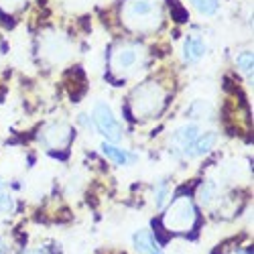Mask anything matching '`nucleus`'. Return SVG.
I'll use <instances>...</instances> for the list:
<instances>
[{
  "label": "nucleus",
  "instance_id": "obj_1",
  "mask_svg": "<svg viewBox=\"0 0 254 254\" xmlns=\"http://www.w3.org/2000/svg\"><path fill=\"white\" fill-rule=\"evenodd\" d=\"M122 25L132 33H153L163 23V8L159 0H124L120 6Z\"/></svg>",
  "mask_w": 254,
  "mask_h": 254
},
{
  "label": "nucleus",
  "instance_id": "obj_2",
  "mask_svg": "<svg viewBox=\"0 0 254 254\" xmlns=\"http://www.w3.org/2000/svg\"><path fill=\"white\" fill-rule=\"evenodd\" d=\"M146 49L140 43H132V41H120L110 51V71L118 79L134 77L140 69L146 67Z\"/></svg>",
  "mask_w": 254,
  "mask_h": 254
},
{
  "label": "nucleus",
  "instance_id": "obj_3",
  "mask_svg": "<svg viewBox=\"0 0 254 254\" xmlns=\"http://www.w3.org/2000/svg\"><path fill=\"white\" fill-rule=\"evenodd\" d=\"M167 104V90L159 81H142L130 94V110L134 118L146 120L161 114Z\"/></svg>",
  "mask_w": 254,
  "mask_h": 254
},
{
  "label": "nucleus",
  "instance_id": "obj_4",
  "mask_svg": "<svg viewBox=\"0 0 254 254\" xmlns=\"http://www.w3.org/2000/svg\"><path fill=\"white\" fill-rule=\"evenodd\" d=\"M197 222V211L195 205L189 197H179L175 199L169 209L163 216V226L169 232H175V234H183V232H189Z\"/></svg>",
  "mask_w": 254,
  "mask_h": 254
},
{
  "label": "nucleus",
  "instance_id": "obj_5",
  "mask_svg": "<svg viewBox=\"0 0 254 254\" xmlns=\"http://www.w3.org/2000/svg\"><path fill=\"white\" fill-rule=\"evenodd\" d=\"M92 120H94V126L98 128V132L104 134L108 140H112V142L122 140V126L116 120L112 108L106 102H98L94 106V118Z\"/></svg>",
  "mask_w": 254,
  "mask_h": 254
},
{
  "label": "nucleus",
  "instance_id": "obj_6",
  "mask_svg": "<svg viewBox=\"0 0 254 254\" xmlns=\"http://www.w3.org/2000/svg\"><path fill=\"white\" fill-rule=\"evenodd\" d=\"M73 138V130L67 122L63 120H55L49 122L47 126H43V130L39 132V142L45 146V149H65Z\"/></svg>",
  "mask_w": 254,
  "mask_h": 254
},
{
  "label": "nucleus",
  "instance_id": "obj_7",
  "mask_svg": "<svg viewBox=\"0 0 254 254\" xmlns=\"http://www.w3.org/2000/svg\"><path fill=\"white\" fill-rule=\"evenodd\" d=\"M41 51H43V55L51 63H63V61H67L71 57L73 45L65 35L49 33V35L43 37V41H41Z\"/></svg>",
  "mask_w": 254,
  "mask_h": 254
},
{
  "label": "nucleus",
  "instance_id": "obj_8",
  "mask_svg": "<svg viewBox=\"0 0 254 254\" xmlns=\"http://www.w3.org/2000/svg\"><path fill=\"white\" fill-rule=\"evenodd\" d=\"M132 242H134V248L140 254H163V248L157 242L155 234H153L151 230H146V228L136 232V234L132 236Z\"/></svg>",
  "mask_w": 254,
  "mask_h": 254
},
{
  "label": "nucleus",
  "instance_id": "obj_9",
  "mask_svg": "<svg viewBox=\"0 0 254 254\" xmlns=\"http://www.w3.org/2000/svg\"><path fill=\"white\" fill-rule=\"evenodd\" d=\"M199 136V128H197V124H185V126H179V128L173 132V144H175V149H179L183 155L185 151L195 142V138Z\"/></svg>",
  "mask_w": 254,
  "mask_h": 254
},
{
  "label": "nucleus",
  "instance_id": "obj_10",
  "mask_svg": "<svg viewBox=\"0 0 254 254\" xmlns=\"http://www.w3.org/2000/svg\"><path fill=\"white\" fill-rule=\"evenodd\" d=\"M216 142H218V134L216 132H205V134L197 136L195 142L185 151V157H189V159L203 157V155H207L211 149H214Z\"/></svg>",
  "mask_w": 254,
  "mask_h": 254
},
{
  "label": "nucleus",
  "instance_id": "obj_11",
  "mask_svg": "<svg viewBox=\"0 0 254 254\" xmlns=\"http://www.w3.org/2000/svg\"><path fill=\"white\" fill-rule=\"evenodd\" d=\"M203 55H205V43H203V39L201 37H195V35H189L183 41V59L189 61V63H195Z\"/></svg>",
  "mask_w": 254,
  "mask_h": 254
},
{
  "label": "nucleus",
  "instance_id": "obj_12",
  "mask_svg": "<svg viewBox=\"0 0 254 254\" xmlns=\"http://www.w3.org/2000/svg\"><path fill=\"white\" fill-rule=\"evenodd\" d=\"M102 153L108 157L112 163H116V165H130V163L136 161L134 155H130L128 151L120 149V146H114V144H110V142H104V144H102Z\"/></svg>",
  "mask_w": 254,
  "mask_h": 254
},
{
  "label": "nucleus",
  "instance_id": "obj_13",
  "mask_svg": "<svg viewBox=\"0 0 254 254\" xmlns=\"http://www.w3.org/2000/svg\"><path fill=\"white\" fill-rule=\"evenodd\" d=\"M218 197V187L214 181H203L197 189H195V199L199 205H209V203H214V199Z\"/></svg>",
  "mask_w": 254,
  "mask_h": 254
},
{
  "label": "nucleus",
  "instance_id": "obj_14",
  "mask_svg": "<svg viewBox=\"0 0 254 254\" xmlns=\"http://www.w3.org/2000/svg\"><path fill=\"white\" fill-rule=\"evenodd\" d=\"M187 116L197 118V120H209L214 118V106H211L207 100H195L187 110Z\"/></svg>",
  "mask_w": 254,
  "mask_h": 254
},
{
  "label": "nucleus",
  "instance_id": "obj_15",
  "mask_svg": "<svg viewBox=\"0 0 254 254\" xmlns=\"http://www.w3.org/2000/svg\"><path fill=\"white\" fill-rule=\"evenodd\" d=\"M14 207V199H12V193L6 185V181L0 177V211H10Z\"/></svg>",
  "mask_w": 254,
  "mask_h": 254
},
{
  "label": "nucleus",
  "instance_id": "obj_16",
  "mask_svg": "<svg viewBox=\"0 0 254 254\" xmlns=\"http://www.w3.org/2000/svg\"><path fill=\"white\" fill-rule=\"evenodd\" d=\"M169 191H171V187H169L167 181H159V183L153 187V195H155V205H157V207H163V203H165L167 197H169Z\"/></svg>",
  "mask_w": 254,
  "mask_h": 254
},
{
  "label": "nucleus",
  "instance_id": "obj_17",
  "mask_svg": "<svg viewBox=\"0 0 254 254\" xmlns=\"http://www.w3.org/2000/svg\"><path fill=\"white\" fill-rule=\"evenodd\" d=\"M189 2H191L205 16L216 14V10H218V0H189Z\"/></svg>",
  "mask_w": 254,
  "mask_h": 254
},
{
  "label": "nucleus",
  "instance_id": "obj_18",
  "mask_svg": "<svg viewBox=\"0 0 254 254\" xmlns=\"http://www.w3.org/2000/svg\"><path fill=\"white\" fill-rule=\"evenodd\" d=\"M236 65H238V69H240L244 75H250V77H252V53H250V51H242V53L236 57Z\"/></svg>",
  "mask_w": 254,
  "mask_h": 254
},
{
  "label": "nucleus",
  "instance_id": "obj_19",
  "mask_svg": "<svg viewBox=\"0 0 254 254\" xmlns=\"http://www.w3.org/2000/svg\"><path fill=\"white\" fill-rule=\"evenodd\" d=\"M27 0H0V8L4 12H16L25 6Z\"/></svg>",
  "mask_w": 254,
  "mask_h": 254
},
{
  "label": "nucleus",
  "instance_id": "obj_20",
  "mask_svg": "<svg viewBox=\"0 0 254 254\" xmlns=\"http://www.w3.org/2000/svg\"><path fill=\"white\" fill-rule=\"evenodd\" d=\"M79 122H81L83 126H88V128H94V120H90L86 114H79Z\"/></svg>",
  "mask_w": 254,
  "mask_h": 254
},
{
  "label": "nucleus",
  "instance_id": "obj_21",
  "mask_svg": "<svg viewBox=\"0 0 254 254\" xmlns=\"http://www.w3.org/2000/svg\"><path fill=\"white\" fill-rule=\"evenodd\" d=\"M0 254H6V244L2 238H0Z\"/></svg>",
  "mask_w": 254,
  "mask_h": 254
},
{
  "label": "nucleus",
  "instance_id": "obj_22",
  "mask_svg": "<svg viewBox=\"0 0 254 254\" xmlns=\"http://www.w3.org/2000/svg\"><path fill=\"white\" fill-rule=\"evenodd\" d=\"M228 254H252L250 250H232V252H228Z\"/></svg>",
  "mask_w": 254,
  "mask_h": 254
},
{
  "label": "nucleus",
  "instance_id": "obj_23",
  "mask_svg": "<svg viewBox=\"0 0 254 254\" xmlns=\"http://www.w3.org/2000/svg\"><path fill=\"white\" fill-rule=\"evenodd\" d=\"M0 57H2V41H0Z\"/></svg>",
  "mask_w": 254,
  "mask_h": 254
}]
</instances>
